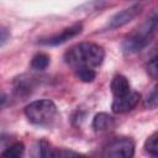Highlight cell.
<instances>
[{"label": "cell", "mask_w": 158, "mask_h": 158, "mask_svg": "<svg viewBox=\"0 0 158 158\" xmlns=\"http://www.w3.org/2000/svg\"><path fill=\"white\" fill-rule=\"evenodd\" d=\"M49 65V56L46 53H37L31 60V67L36 70H44Z\"/></svg>", "instance_id": "8fae6325"}, {"label": "cell", "mask_w": 158, "mask_h": 158, "mask_svg": "<svg viewBox=\"0 0 158 158\" xmlns=\"http://www.w3.org/2000/svg\"><path fill=\"white\" fill-rule=\"evenodd\" d=\"M135 154V143L128 137H118L110 141L102 152L104 157H121L130 158Z\"/></svg>", "instance_id": "277c9868"}, {"label": "cell", "mask_w": 158, "mask_h": 158, "mask_svg": "<svg viewBox=\"0 0 158 158\" xmlns=\"http://www.w3.org/2000/svg\"><path fill=\"white\" fill-rule=\"evenodd\" d=\"M141 95L137 91H130L122 96H117L114 99L111 109L115 114H123L127 111H131L132 109H135L137 106V104L139 102Z\"/></svg>", "instance_id": "5b68a950"}, {"label": "cell", "mask_w": 158, "mask_h": 158, "mask_svg": "<svg viewBox=\"0 0 158 158\" xmlns=\"http://www.w3.org/2000/svg\"><path fill=\"white\" fill-rule=\"evenodd\" d=\"M141 12V6L139 5H133L128 9H125L120 12H117L109 22V28H117L121 27L126 23H128L131 20H133L138 14Z\"/></svg>", "instance_id": "52a82bcc"}, {"label": "cell", "mask_w": 158, "mask_h": 158, "mask_svg": "<svg viewBox=\"0 0 158 158\" xmlns=\"http://www.w3.org/2000/svg\"><path fill=\"white\" fill-rule=\"evenodd\" d=\"M25 115L33 125H48L57 115V106L53 101L47 99L36 100L25 107Z\"/></svg>", "instance_id": "3957f363"}, {"label": "cell", "mask_w": 158, "mask_h": 158, "mask_svg": "<svg viewBox=\"0 0 158 158\" xmlns=\"http://www.w3.org/2000/svg\"><path fill=\"white\" fill-rule=\"evenodd\" d=\"M10 143V137L7 135L0 133V149H5Z\"/></svg>", "instance_id": "ac0fdd59"}, {"label": "cell", "mask_w": 158, "mask_h": 158, "mask_svg": "<svg viewBox=\"0 0 158 158\" xmlns=\"http://www.w3.org/2000/svg\"><path fill=\"white\" fill-rule=\"evenodd\" d=\"M156 30H157V17L153 16L125 40L123 51L126 53H135L141 51L151 42Z\"/></svg>", "instance_id": "7a4b0ae2"}, {"label": "cell", "mask_w": 158, "mask_h": 158, "mask_svg": "<svg viewBox=\"0 0 158 158\" xmlns=\"http://www.w3.org/2000/svg\"><path fill=\"white\" fill-rule=\"evenodd\" d=\"M35 149H36L37 157H52V153H53V148H51L49 143L43 139L37 142Z\"/></svg>", "instance_id": "4fadbf2b"}, {"label": "cell", "mask_w": 158, "mask_h": 158, "mask_svg": "<svg viewBox=\"0 0 158 158\" xmlns=\"http://www.w3.org/2000/svg\"><path fill=\"white\" fill-rule=\"evenodd\" d=\"M147 72L149 73V75H151L153 79L157 78V72H158V69H157V58H156V57H153V58L148 62Z\"/></svg>", "instance_id": "9a60e30c"}, {"label": "cell", "mask_w": 158, "mask_h": 158, "mask_svg": "<svg viewBox=\"0 0 158 158\" xmlns=\"http://www.w3.org/2000/svg\"><path fill=\"white\" fill-rule=\"evenodd\" d=\"M75 74L84 83H90L96 77V73L93 68H78V69H75Z\"/></svg>", "instance_id": "7c38bea8"}, {"label": "cell", "mask_w": 158, "mask_h": 158, "mask_svg": "<svg viewBox=\"0 0 158 158\" xmlns=\"http://www.w3.org/2000/svg\"><path fill=\"white\" fill-rule=\"evenodd\" d=\"M105 58V51L101 46L91 42H83L69 48L64 54V60L72 68H95Z\"/></svg>", "instance_id": "6da1fadb"}, {"label": "cell", "mask_w": 158, "mask_h": 158, "mask_svg": "<svg viewBox=\"0 0 158 158\" xmlns=\"http://www.w3.org/2000/svg\"><path fill=\"white\" fill-rule=\"evenodd\" d=\"M111 91L115 98L122 96L131 91V85L123 75H116L111 81Z\"/></svg>", "instance_id": "9c48e42d"}, {"label": "cell", "mask_w": 158, "mask_h": 158, "mask_svg": "<svg viewBox=\"0 0 158 158\" xmlns=\"http://www.w3.org/2000/svg\"><path fill=\"white\" fill-rule=\"evenodd\" d=\"M9 38H10V31L5 26L0 25V47L4 46L9 41Z\"/></svg>", "instance_id": "e0dca14e"}, {"label": "cell", "mask_w": 158, "mask_h": 158, "mask_svg": "<svg viewBox=\"0 0 158 158\" xmlns=\"http://www.w3.org/2000/svg\"><path fill=\"white\" fill-rule=\"evenodd\" d=\"M146 105L149 106L151 109H154L157 106V88H154L152 90V93L148 95V98L146 100Z\"/></svg>", "instance_id": "2e32d148"}, {"label": "cell", "mask_w": 158, "mask_h": 158, "mask_svg": "<svg viewBox=\"0 0 158 158\" xmlns=\"http://www.w3.org/2000/svg\"><path fill=\"white\" fill-rule=\"evenodd\" d=\"M115 127V120L112 116L100 112L93 120V128L95 131H110Z\"/></svg>", "instance_id": "ba28073f"}, {"label": "cell", "mask_w": 158, "mask_h": 158, "mask_svg": "<svg viewBox=\"0 0 158 158\" xmlns=\"http://www.w3.org/2000/svg\"><path fill=\"white\" fill-rule=\"evenodd\" d=\"M157 132H154L152 136H149L144 143V149L151 156H158V144H157Z\"/></svg>", "instance_id": "5bb4252c"}, {"label": "cell", "mask_w": 158, "mask_h": 158, "mask_svg": "<svg viewBox=\"0 0 158 158\" xmlns=\"http://www.w3.org/2000/svg\"><path fill=\"white\" fill-rule=\"evenodd\" d=\"M23 151H25L23 143H21V142H15V143L9 144V146L0 153V156H1V157H9V158H17V157H21V156L23 154Z\"/></svg>", "instance_id": "30bf717a"}, {"label": "cell", "mask_w": 158, "mask_h": 158, "mask_svg": "<svg viewBox=\"0 0 158 158\" xmlns=\"http://www.w3.org/2000/svg\"><path fill=\"white\" fill-rule=\"evenodd\" d=\"M81 23H75V25H72L70 27H67L64 28L60 33L58 35H54L52 37H48L46 40H42L40 41V43L42 44H46V46H58V44H62L64 42H67L68 40L75 37L77 35H79L81 32Z\"/></svg>", "instance_id": "8992f818"}]
</instances>
